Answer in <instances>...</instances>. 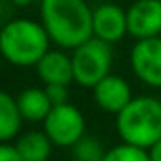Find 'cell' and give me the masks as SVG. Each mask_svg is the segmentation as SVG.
Returning a JSON list of instances; mask_svg holds the SVG:
<instances>
[{
	"instance_id": "6da1fadb",
	"label": "cell",
	"mask_w": 161,
	"mask_h": 161,
	"mask_svg": "<svg viewBox=\"0 0 161 161\" xmlns=\"http://www.w3.org/2000/svg\"><path fill=\"white\" fill-rule=\"evenodd\" d=\"M94 9L86 0H40V21L51 41L64 51H73L88 41Z\"/></svg>"
},
{
	"instance_id": "7a4b0ae2",
	"label": "cell",
	"mask_w": 161,
	"mask_h": 161,
	"mask_svg": "<svg viewBox=\"0 0 161 161\" xmlns=\"http://www.w3.org/2000/svg\"><path fill=\"white\" fill-rule=\"evenodd\" d=\"M51 43L41 21L17 17L0 28V56L17 68H36Z\"/></svg>"
},
{
	"instance_id": "3957f363",
	"label": "cell",
	"mask_w": 161,
	"mask_h": 161,
	"mask_svg": "<svg viewBox=\"0 0 161 161\" xmlns=\"http://www.w3.org/2000/svg\"><path fill=\"white\" fill-rule=\"evenodd\" d=\"M116 131L122 142L150 150L161 141V99L154 96L133 97L116 114Z\"/></svg>"
},
{
	"instance_id": "277c9868",
	"label": "cell",
	"mask_w": 161,
	"mask_h": 161,
	"mask_svg": "<svg viewBox=\"0 0 161 161\" xmlns=\"http://www.w3.org/2000/svg\"><path fill=\"white\" fill-rule=\"evenodd\" d=\"M73 62V80L84 86L94 88L101 79L111 73L113 68V47L111 43L90 38L71 51Z\"/></svg>"
},
{
	"instance_id": "5b68a950",
	"label": "cell",
	"mask_w": 161,
	"mask_h": 161,
	"mask_svg": "<svg viewBox=\"0 0 161 161\" xmlns=\"http://www.w3.org/2000/svg\"><path fill=\"white\" fill-rule=\"evenodd\" d=\"M84 129L86 122L82 113L69 101L54 105L43 120V131L58 148H71L77 141L84 137Z\"/></svg>"
},
{
	"instance_id": "8992f818",
	"label": "cell",
	"mask_w": 161,
	"mask_h": 161,
	"mask_svg": "<svg viewBox=\"0 0 161 161\" xmlns=\"http://www.w3.org/2000/svg\"><path fill=\"white\" fill-rule=\"evenodd\" d=\"M129 64L141 82L161 88V36L137 40L129 53Z\"/></svg>"
},
{
	"instance_id": "52a82bcc",
	"label": "cell",
	"mask_w": 161,
	"mask_h": 161,
	"mask_svg": "<svg viewBox=\"0 0 161 161\" xmlns=\"http://www.w3.org/2000/svg\"><path fill=\"white\" fill-rule=\"evenodd\" d=\"M125 11L131 38L148 40L161 36V0H135Z\"/></svg>"
},
{
	"instance_id": "ba28073f",
	"label": "cell",
	"mask_w": 161,
	"mask_h": 161,
	"mask_svg": "<svg viewBox=\"0 0 161 161\" xmlns=\"http://www.w3.org/2000/svg\"><path fill=\"white\" fill-rule=\"evenodd\" d=\"M92 32L94 38L105 43H118L127 34V11L113 2L99 4L97 8H94Z\"/></svg>"
},
{
	"instance_id": "9c48e42d",
	"label": "cell",
	"mask_w": 161,
	"mask_h": 161,
	"mask_svg": "<svg viewBox=\"0 0 161 161\" xmlns=\"http://www.w3.org/2000/svg\"><path fill=\"white\" fill-rule=\"evenodd\" d=\"M92 96H94V103L109 114H118L133 99L129 82L114 73H109L105 79L99 80L92 88Z\"/></svg>"
},
{
	"instance_id": "30bf717a",
	"label": "cell",
	"mask_w": 161,
	"mask_h": 161,
	"mask_svg": "<svg viewBox=\"0 0 161 161\" xmlns=\"http://www.w3.org/2000/svg\"><path fill=\"white\" fill-rule=\"evenodd\" d=\"M38 77L45 84H71L73 82V62L71 54L64 49H49L36 66Z\"/></svg>"
},
{
	"instance_id": "8fae6325",
	"label": "cell",
	"mask_w": 161,
	"mask_h": 161,
	"mask_svg": "<svg viewBox=\"0 0 161 161\" xmlns=\"http://www.w3.org/2000/svg\"><path fill=\"white\" fill-rule=\"evenodd\" d=\"M17 107L21 111L23 120L38 124L47 118V114L51 113V109L54 107L45 92V88H36V86H28L25 90H21L17 96Z\"/></svg>"
},
{
	"instance_id": "7c38bea8",
	"label": "cell",
	"mask_w": 161,
	"mask_h": 161,
	"mask_svg": "<svg viewBox=\"0 0 161 161\" xmlns=\"http://www.w3.org/2000/svg\"><path fill=\"white\" fill-rule=\"evenodd\" d=\"M15 150L19 154L21 161H51L53 154V142L47 137V133L41 129H30L21 133L15 139Z\"/></svg>"
},
{
	"instance_id": "4fadbf2b",
	"label": "cell",
	"mask_w": 161,
	"mask_h": 161,
	"mask_svg": "<svg viewBox=\"0 0 161 161\" xmlns=\"http://www.w3.org/2000/svg\"><path fill=\"white\" fill-rule=\"evenodd\" d=\"M23 116L17 107V99L0 90V142H11L21 135Z\"/></svg>"
},
{
	"instance_id": "5bb4252c",
	"label": "cell",
	"mask_w": 161,
	"mask_h": 161,
	"mask_svg": "<svg viewBox=\"0 0 161 161\" xmlns=\"http://www.w3.org/2000/svg\"><path fill=\"white\" fill-rule=\"evenodd\" d=\"M71 154L75 161H103L107 156V150L99 139L84 135L71 146Z\"/></svg>"
},
{
	"instance_id": "9a60e30c",
	"label": "cell",
	"mask_w": 161,
	"mask_h": 161,
	"mask_svg": "<svg viewBox=\"0 0 161 161\" xmlns=\"http://www.w3.org/2000/svg\"><path fill=\"white\" fill-rule=\"evenodd\" d=\"M103 161H152L150 152L127 142H122L107 150V156Z\"/></svg>"
},
{
	"instance_id": "2e32d148",
	"label": "cell",
	"mask_w": 161,
	"mask_h": 161,
	"mask_svg": "<svg viewBox=\"0 0 161 161\" xmlns=\"http://www.w3.org/2000/svg\"><path fill=\"white\" fill-rule=\"evenodd\" d=\"M51 103L53 105H62V103H68L69 99V88L68 84H45L43 86Z\"/></svg>"
},
{
	"instance_id": "e0dca14e",
	"label": "cell",
	"mask_w": 161,
	"mask_h": 161,
	"mask_svg": "<svg viewBox=\"0 0 161 161\" xmlns=\"http://www.w3.org/2000/svg\"><path fill=\"white\" fill-rule=\"evenodd\" d=\"M0 161H21L17 150L9 142H0Z\"/></svg>"
},
{
	"instance_id": "ac0fdd59",
	"label": "cell",
	"mask_w": 161,
	"mask_h": 161,
	"mask_svg": "<svg viewBox=\"0 0 161 161\" xmlns=\"http://www.w3.org/2000/svg\"><path fill=\"white\" fill-rule=\"evenodd\" d=\"M150 158H152V161H161V141L159 142H156L150 150Z\"/></svg>"
},
{
	"instance_id": "d6986e66",
	"label": "cell",
	"mask_w": 161,
	"mask_h": 161,
	"mask_svg": "<svg viewBox=\"0 0 161 161\" xmlns=\"http://www.w3.org/2000/svg\"><path fill=\"white\" fill-rule=\"evenodd\" d=\"M11 2H13L17 8H28V6H30L34 0H11Z\"/></svg>"
}]
</instances>
